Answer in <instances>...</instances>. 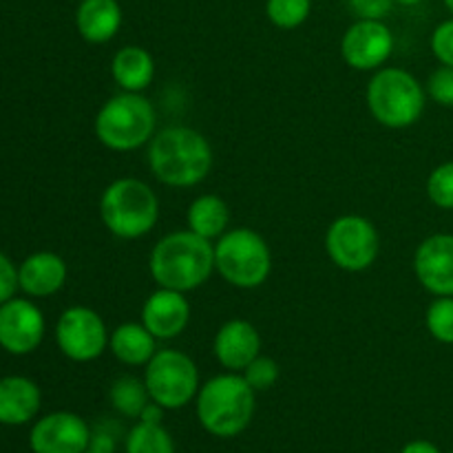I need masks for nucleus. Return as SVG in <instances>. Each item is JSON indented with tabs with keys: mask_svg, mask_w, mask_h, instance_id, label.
Returning <instances> with one entry per match:
<instances>
[{
	"mask_svg": "<svg viewBox=\"0 0 453 453\" xmlns=\"http://www.w3.org/2000/svg\"><path fill=\"white\" fill-rule=\"evenodd\" d=\"M149 168L171 188H193L212 171V146L190 127H166L149 142Z\"/></svg>",
	"mask_w": 453,
	"mask_h": 453,
	"instance_id": "f257e3e1",
	"label": "nucleus"
},
{
	"mask_svg": "<svg viewBox=\"0 0 453 453\" xmlns=\"http://www.w3.org/2000/svg\"><path fill=\"white\" fill-rule=\"evenodd\" d=\"M149 273L159 288L193 292L215 273V243L193 230H175L153 246Z\"/></svg>",
	"mask_w": 453,
	"mask_h": 453,
	"instance_id": "f03ea898",
	"label": "nucleus"
},
{
	"mask_svg": "<svg viewBox=\"0 0 453 453\" xmlns=\"http://www.w3.org/2000/svg\"><path fill=\"white\" fill-rule=\"evenodd\" d=\"M257 392L239 372L212 376L199 388L195 398L199 425L211 436L234 438L246 432L255 416Z\"/></svg>",
	"mask_w": 453,
	"mask_h": 453,
	"instance_id": "7ed1b4c3",
	"label": "nucleus"
},
{
	"mask_svg": "<svg viewBox=\"0 0 453 453\" xmlns=\"http://www.w3.org/2000/svg\"><path fill=\"white\" fill-rule=\"evenodd\" d=\"M100 219L111 234L124 242L146 237L159 219L157 193L137 177H119L102 193Z\"/></svg>",
	"mask_w": 453,
	"mask_h": 453,
	"instance_id": "20e7f679",
	"label": "nucleus"
},
{
	"mask_svg": "<svg viewBox=\"0 0 453 453\" xmlns=\"http://www.w3.org/2000/svg\"><path fill=\"white\" fill-rule=\"evenodd\" d=\"M155 127V106L144 93H118L106 100L96 115L97 142L118 153H131L149 144Z\"/></svg>",
	"mask_w": 453,
	"mask_h": 453,
	"instance_id": "39448f33",
	"label": "nucleus"
},
{
	"mask_svg": "<svg viewBox=\"0 0 453 453\" xmlns=\"http://www.w3.org/2000/svg\"><path fill=\"white\" fill-rule=\"evenodd\" d=\"M367 109L385 128H410L423 118L427 91L416 75L398 66H383L367 84Z\"/></svg>",
	"mask_w": 453,
	"mask_h": 453,
	"instance_id": "423d86ee",
	"label": "nucleus"
},
{
	"mask_svg": "<svg viewBox=\"0 0 453 453\" xmlns=\"http://www.w3.org/2000/svg\"><path fill=\"white\" fill-rule=\"evenodd\" d=\"M215 273L239 290L264 286L273 273L268 242L252 228H230L215 242Z\"/></svg>",
	"mask_w": 453,
	"mask_h": 453,
	"instance_id": "0eeeda50",
	"label": "nucleus"
},
{
	"mask_svg": "<svg viewBox=\"0 0 453 453\" xmlns=\"http://www.w3.org/2000/svg\"><path fill=\"white\" fill-rule=\"evenodd\" d=\"M144 383L150 401L164 410H181L197 398V363L180 349H157L144 367Z\"/></svg>",
	"mask_w": 453,
	"mask_h": 453,
	"instance_id": "6e6552de",
	"label": "nucleus"
},
{
	"mask_svg": "<svg viewBox=\"0 0 453 453\" xmlns=\"http://www.w3.org/2000/svg\"><path fill=\"white\" fill-rule=\"evenodd\" d=\"M326 252L336 268L363 273L372 268L380 252V234L363 215H343L326 233Z\"/></svg>",
	"mask_w": 453,
	"mask_h": 453,
	"instance_id": "1a4fd4ad",
	"label": "nucleus"
},
{
	"mask_svg": "<svg viewBox=\"0 0 453 453\" xmlns=\"http://www.w3.org/2000/svg\"><path fill=\"white\" fill-rule=\"evenodd\" d=\"M111 332L104 319L87 305H73L60 314L56 326V343L73 363H91L109 349Z\"/></svg>",
	"mask_w": 453,
	"mask_h": 453,
	"instance_id": "9d476101",
	"label": "nucleus"
},
{
	"mask_svg": "<svg viewBox=\"0 0 453 453\" xmlns=\"http://www.w3.org/2000/svg\"><path fill=\"white\" fill-rule=\"evenodd\" d=\"M394 34L383 20H357L341 38V56L357 71H379L392 58Z\"/></svg>",
	"mask_w": 453,
	"mask_h": 453,
	"instance_id": "9b49d317",
	"label": "nucleus"
},
{
	"mask_svg": "<svg viewBox=\"0 0 453 453\" xmlns=\"http://www.w3.org/2000/svg\"><path fill=\"white\" fill-rule=\"evenodd\" d=\"M93 429L73 411H53L40 418L29 434L34 453H84Z\"/></svg>",
	"mask_w": 453,
	"mask_h": 453,
	"instance_id": "f8f14e48",
	"label": "nucleus"
},
{
	"mask_svg": "<svg viewBox=\"0 0 453 453\" xmlns=\"http://www.w3.org/2000/svg\"><path fill=\"white\" fill-rule=\"evenodd\" d=\"M44 339V317L29 299H9L0 305V348L25 357L40 348Z\"/></svg>",
	"mask_w": 453,
	"mask_h": 453,
	"instance_id": "ddd939ff",
	"label": "nucleus"
},
{
	"mask_svg": "<svg viewBox=\"0 0 453 453\" xmlns=\"http://www.w3.org/2000/svg\"><path fill=\"white\" fill-rule=\"evenodd\" d=\"M414 274L434 296H453V234H432L416 248Z\"/></svg>",
	"mask_w": 453,
	"mask_h": 453,
	"instance_id": "4468645a",
	"label": "nucleus"
},
{
	"mask_svg": "<svg viewBox=\"0 0 453 453\" xmlns=\"http://www.w3.org/2000/svg\"><path fill=\"white\" fill-rule=\"evenodd\" d=\"M190 301L186 292L159 288L146 296L140 321L157 341L177 339L190 323Z\"/></svg>",
	"mask_w": 453,
	"mask_h": 453,
	"instance_id": "2eb2a0df",
	"label": "nucleus"
},
{
	"mask_svg": "<svg viewBox=\"0 0 453 453\" xmlns=\"http://www.w3.org/2000/svg\"><path fill=\"white\" fill-rule=\"evenodd\" d=\"M212 352L221 367L242 374L261 354V334L246 319H230L217 330Z\"/></svg>",
	"mask_w": 453,
	"mask_h": 453,
	"instance_id": "dca6fc26",
	"label": "nucleus"
},
{
	"mask_svg": "<svg viewBox=\"0 0 453 453\" xmlns=\"http://www.w3.org/2000/svg\"><path fill=\"white\" fill-rule=\"evenodd\" d=\"M66 268L65 259L56 252H34L22 261L18 268V283L25 295L44 299L56 292H60L66 283Z\"/></svg>",
	"mask_w": 453,
	"mask_h": 453,
	"instance_id": "f3484780",
	"label": "nucleus"
},
{
	"mask_svg": "<svg viewBox=\"0 0 453 453\" xmlns=\"http://www.w3.org/2000/svg\"><path fill=\"white\" fill-rule=\"evenodd\" d=\"M124 13L118 0H80L75 9V27L82 40L104 44L118 35Z\"/></svg>",
	"mask_w": 453,
	"mask_h": 453,
	"instance_id": "a211bd4d",
	"label": "nucleus"
},
{
	"mask_svg": "<svg viewBox=\"0 0 453 453\" xmlns=\"http://www.w3.org/2000/svg\"><path fill=\"white\" fill-rule=\"evenodd\" d=\"M42 394L38 385L25 376H7L0 380V425H25L40 411Z\"/></svg>",
	"mask_w": 453,
	"mask_h": 453,
	"instance_id": "6ab92c4d",
	"label": "nucleus"
},
{
	"mask_svg": "<svg viewBox=\"0 0 453 453\" xmlns=\"http://www.w3.org/2000/svg\"><path fill=\"white\" fill-rule=\"evenodd\" d=\"M111 75L122 91L144 93L155 80V58L137 44H127L111 60Z\"/></svg>",
	"mask_w": 453,
	"mask_h": 453,
	"instance_id": "aec40b11",
	"label": "nucleus"
},
{
	"mask_svg": "<svg viewBox=\"0 0 453 453\" xmlns=\"http://www.w3.org/2000/svg\"><path fill=\"white\" fill-rule=\"evenodd\" d=\"M109 349L122 365L146 367L157 352V339L144 327V323L128 321L111 332Z\"/></svg>",
	"mask_w": 453,
	"mask_h": 453,
	"instance_id": "412c9836",
	"label": "nucleus"
},
{
	"mask_svg": "<svg viewBox=\"0 0 453 453\" xmlns=\"http://www.w3.org/2000/svg\"><path fill=\"white\" fill-rule=\"evenodd\" d=\"M186 226L199 237L208 242H217L224 233H228L230 226V208L219 195H199L190 202L186 211Z\"/></svg>",
	"mask_w": 453,
	"mask_h": 453,
	"instance_id": "4be33fe9",
	"label": "nucleus"
},
{
	"mask_svg": "<svg viewBox=\"0 0 453 453\" xmlns=\"http://www.w3.org/2000/svg\"><path fill=\"white\" fill-rule=\"evenodd\" d=\"M109 398L113 410L127 416V418H140L144 407L150 403L144 379H137V376L128 374L113 380V385L109 389Z\"/></svg>",
	"mask_w": 453,
	"mask_h": 453,
	"instance_id": "5701e85b",
	"label": "nucleus"
},
{
	"mask_svg": "<svg viewBox=\"0 0 453 453\" xmlns=\"http://www.w3.org/2000/svg\"><path fill=\"white\" fill-rule=\"evenodd\" d=\"M127 453H175V442L171 434L164 429V425L153 423H137L128 432L127 442H124Z\"/></svg>",
	"mask_w": 453,
	"mask_h": 453,
	"instance_id": "b1692460",
	"label": "nucleus"
},
{
	"mask_svg": "<svg viewBox=\"0 0 453 453\" xmlns=\"http://www.w3.org/2000/svg\"><path fill=\"white\" fill-rule=\"evenodd\" d=\"M312 12V0H265V16L279 29H296Z\"/></svg>",
	"mask_w": 453,
	"mask_h": 453,
	"instance_id": "393cba45",
	"label": "nucleus"
},
{
	"mask_svg": "<svg viewBox=\"0 0 453 453\" xmlns=\"http://www.w3.org/2000/svg\"><path fill=\"white\" fill-rule=\"evenodd\" d=\"M425 326L438 343L453 345V296H436L429 303Z\"/></svg>",
	"mask_w": 453,
	"mask_h": 453,
	"instance_id": "a878e982",
	"label": "nucleus"
},
{
	"mask_svg": "<svg viewBox=\"0 0 453 453\" xmlns=\"http://www.w3.org/2000/svg\"><path fill=\"white\" fill-rule=\"evenodd\" d=\"M427 197L434 206L453 211V162L441 164L429 173Z\"/></svg>",
	"mask_w": 453,
	"mask_h": 453,
	"instance_id": "bb28decb",
	"label": "nucleus"
},
{
	"mask_svg": "<svg viewBox=\"0 0 453 453\" xmlns=\"http://www.w3.org/2000/svg\"><path fill=\"white\" fill-rule=\"evenodd\" d=\"M242 374L255 392H268V389H273L277 385L279 376H281V367H279V363L274 358L259 354Z\"/></svg>",
	"mask_w": 453,
	"mask_h": 453,
	"instance_id": "cd10ccee",
	"label": "nucleus"
},
{
	"mask_svg": "<svg viewBox=\"0 0 453 453\" xmlns=\"http://www.w3.org/2000/svg\"><path fill=\"white\" fill-rule=\"evenodd\" d=\"M427 96L432 97L436 104L449 106L453 109V66H438L427 80Z\"/></svg>",
	"mask_w": 453,
	"mask_h": 453,
	"instance_id": "c85d7f7f",
	"label": "nucleus"
},
{
	"mask_svg": "<svg viewBox=\"0 0 453 453\" xmlns=\"http://www.w3.org/2000/svg\"><path fill=\"white\" fill-rule=\"evenodd\" d=\"M429 44H432V53L441 65L453 66V18L441 22L434 29Z\"/></svg>",
	"mask_w": 453,
	"mask_h": 453,
	"instance_id": "c756f323",
	"label": "nucleus"
},
{
	"mask_svg": "<svg viewBox=\"0 0 453 453\" xmlns=\"http://www.w3.org/2000/svg\"><path fill=\"white\" fill-rule=\"evenodd\" d=\"M349 12L357 20H385L394 7V0H348Z\"/></svg>",
	"mask_w": 453,
	"mask_h": 453,
	"instance_id": "7c9ffc66",
	"label": "nucleus"
},
{
	"mask_svg": "<svg viewBox=\"0 0 453 453\" xmlns=\"http://www.w3.org/2000/svg\"><path fill=\"white\" fill-rule=\"evenodd\" d=\"M18 288H20V283H18L16 265L12 264V259H9L7 255L0 252V305L7 303L9 299H13Z\"/></svg>",
	"mask_w": 453,
	"mask_h": 453,
	"instance_id": "2f4dec72",
	"label": "nucleus"
},
{
	"mask_svg": "<svg viewBox=\"0 0 453 453\" xmlns=\"http://www.w3.org/2000/svg\"><path fill=\"white\" fill-rule=\"evenodd\" d=\"M84 453H115V436L104 427L93 429L91 442Z\"/></svg>",
	"mask_w": 453,
	"mask_h": 453,
	"instance_id": "473e14b6",
	"label": "nucleus"
},
{
	"mask_svg": "<svg viewBox=\"0 0 453 453\" xmlns=\"http://www.w3.org/2000/svg\"><path fill=\"white\" fill-rule=\"evenodd\" d=\"M164 407H159L157 403L155 401H150L149 405L144 407V411H142L140 414V418L137 420H142V423H153V425H159L162 423V418H164Z\"/></svg>",
	"mask_w": 453,
	"mask_h": 453,
	"instance_id": "72a5a7b5",
	"label": "nucleus"
},
{
	"mask_svg": "<svg viewBox=\"0 0 453 453\" xmlns=\"http://www.w3.org/2000/svg\"><path fill=\"white\" fill-rule=\"evenodd\" d=\"M401 453H442V451L429 441H411L403 447Z\"/></svg>",
	"mask_w": 453,
	"mask_h": 453,
	"instance_id": "f704fd0d",
	"label": "nucleus"
},
{
	"mask_svg": "<svg viewBox=\"0 0 453 453\" xmlns=\"http://www.w3.org/2000/svg\"><path fill=\"white\" fill-rule=\"evenodd\" d=\"M396 4H403V7H414V4H420L423 0H394Z\"/></svg>",
	"mask_w": 453,
	"mask_h": 453,
	"instance_id": "c9c22d12",
	"label": "nucleus"
},
{
	"mask_svg": "<svg viewBox=\"0 0 453 453\" xmlns=\"http://www.w3.org/2000/svg\"><path fill=\"white\" fill-rule=\"evenodd\" d=\"M445 7L449 9V13L453 16V0H445Z\"/></svg>",
	"mask_w": 453,
	"mask_h": 453,
	"instance_id": "e433bc0d",
	"label": "nucleus"
},
{
	"mask_svg": "<svg viewBox=\"0 0 453 453\" xmlns=\"http://www.w3.org/2000/svg\"><path fill=\"white\" fill-rule=\"evenodd\" d=\"M449 453H453V451H449Z\"/></svg>",
	"mask_w": 453,
	"mask_h": 453,
	"instance_id": "4c0bfd02",
	"label": "nucleus"
}]
</instances>
